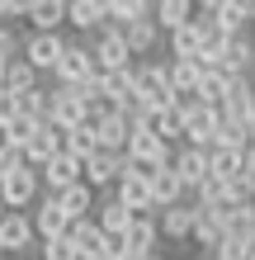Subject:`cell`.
I'll list each match as a JSON object with an SVG mask.
<instances>
[{"instance_id":"cell-42","label":"cell","mask_w":255,"mask_h":260,"mask_svg":"<svg viewBox=\"0 0 255 260\" xmlns=\"http://www.w3.org/2000/svg\"><path fill=\"white\" fill-rule=\"evenodd\" d=\"M147 260H170V255H161V251H156V255H147Z\"/></svg>"},{"instance_id":"cell-27","label":"cell","mask_w":255,"mask_h":260,"mask_svg":"<svg viewBox=\"0 0 255 260\" xmlns=\"http://www.w3.org/2000/svg\"><path fill=\"white\" fill-rule=\"evenodd\" d=\"M194 14H199V5H189V0H156L152 19L161 24V34H175V28L194 24Z\"/></svg>"},{"instance_id":"cell-36","label":"cell","mask_w":255,"mask_h":260,"mask_svg":"<svg viewBox=\"0 0 255 260\" xmlns=\"http://www.w3.org/2000/svg\"><path fill=\"white\" fill-rule=\"evenodd\" d=\"M43 260H81L76 255V246H71V237H57V241H43Z\"/></svg>"},{"instance_id":"cell-35","label":"cell","mask_w":255,"mask_h":260,"mask_svg":"<svg viewBox=\"0 0 255 260\" xmlns=\"http://www.w3.org/2000/svg\"><path fill=\"white\" fill-rule=\"evenodd\" d=\"M24 57V38H19V28H0V62H19Z\"/></svg>"},{"instance_id":"cell-2","label":"cell","mask_w":255,"mask_h":260,"mask_svg":"<svg viewBox=\"0 0 255 260\" xmlns=\"http://www.w3.org/2000/svg\"><path fill=\"white\" fill-rule=\"evenodd\" d=\"M179 118H185V142L199 151H217V128H222V109L203 100H179Z\"/></svg>"},{"instance_id":"cell-38","label":"cell","mask_w":255,"mask_h":260,"mask_svg":"<svg viewBox=\"0 0 255 260\" xmlns=\"http://www.w3.org/2000/svg\"><path fill=\"white\" fill-rule=\"evenodd\" d=\"M213 260H250V246H246V241H222V251Z\"/></svg>"},{"instance_id":"cell-30","label":"cell","mask_w":255,"mask_h":260,"mask_svg":"<svg viewBox=\"0 0 255 260\" xmlns=\"http://www.w3.org/2000/svg\"><path fill=\"white\" fill-rule=\"evenodd\" d=\"M152 133H156L166 147H185V118H179V104H175V109L152 114Z\"/></svg>"},{"instance_id":"cell-16","label":"cell","mask_w":255,"mask_h":260,"mask_svg":"<svg viewBox=\"0 0 255 260\" xmlns=\"http://www.w3.org/2000/svg\"><path fill=\"white\" fill-rule=\"evenodd\" d=\"M90 123V104L76 95V90H57V104H52V128L57 133H76Z\"/></svg>"},{"instance_id":"cell-43","label":"cell","mask_w":255,"mask_h":260,"mask_svg":"<svg viewBox=\"0 0 255 260\" xmlns=\"http://www.w3.org/2000/svg\"><path fill=\"white\" fill-rule=\"evenodd\" d=\"M250 38H255V10H250Z\"/></svg>"},{"instance_id":"cell-8","label":"cell","mask_w":255,"mask_h":260,"mask_svg":"<svg viewBox=\"0 0 255 260\" xmlns=\"http://www.w3.org/2000/svg\"><path fill=\"white\" fill-rule=\"evenodd\" d=\"M66 43H71V38H62V34H28V38H24V62L33 67L38 76H43V71H57Z\"/></svg>"},{"instance_id":"cell-3","label":"cell","mask_w":255,"mask_h":260,"mask_svg":"<svg viewBox=\"0 0 255 260\" xmlns=\"http://www.w3.org/2000/svg\"><path fill=\"white\" fill-rule=\"evenodd\" d=\"M52 76H57V90H76V85H85V81H95V76H99V62H95V52H90V43L71 38Z\"/></svg>"},{"instance_id":"cell-19","label":"cell","mask_w":255,"mask_h":260,"mask_svg":"<svg viewBox=\"0 0 255 260\" xmlns=\"http://www.w3.org/2000/svg\"><path fill=\"white\" fill-rule=\"evenodd\" d=\"M33 227H38V237H43V241H57V237H66V232H71V218L62 213L57 194H43V204L33 208Z\"/></svg>"},{"instance_id":"cell-15","label":"cell","mask_w":255,"mask_h":260,"mask_svg":"<svg viewBox=\"0 0 255 260\" xmlns=\"http://www.w3.org/2000/svg\"><path fill=\"white\" fill-rule=\"evenodd\" d=\"M118 180H123V156H118V151H95V156L85 161V185L95 194L114 189Z\"/></svg>"},{"instance_id":"cell-29","label":"cell","mask_w":255,"mask_h":260,"mask_svg":"<svg viewBox=\"0 0 255 260\" xmlns=\"http://www.w3.org/2000/svg\"><path fill=\"white\" fill-rule=\"evenodd\" d=\"M109 5V28H128V24H142L152 19L156 5H147V0H104Z\"/></svg>"},{"instance_id":"cell-46","label":"cell","mask_w":255,"mask_h":260,"mask_svg":"<svg viewBox=\"0 0 255 260\" xmlns=\"http://www.w3.org/2000/svg\"><path fill=\"white\" fill-rule=\"evenodd\" d=\"M199 260H203V255H199Z\"/></svg>"},{"instance_id":"cell-6","label":"cell","mask_w":255,"mask_h":260,"mask_svg":"<svg viewBox=\"0 0 255 260\" xmlns=\"http://www.w3.org/2000/svg\"><path fill=\"white\" fill-rule=\"evenodd\" d=\"M90 52H95V62H99V76H109V71H132V67H137V57H132V48L123 43L118 28L95 34V38H90Z\"/></svg>"},{"instance_id":"cell-34","label":"cell","mask_w":255,"mask_h":260,"mask_svg":"<svg viewBox=\"0 0 255 260\" xmlns=\"http://www.w3.org/2000/svg\"><path fill=\"white\" fill-rule=\"evenodd\" d=\"M19 118H24V100L10 95V90H0V133H10Z\"/></svg>"},{"instance_id":"cell-45","label":"cell","mask_w":255,"mask_h":260,"mask_svg":"<svg viewBox=\"0 0 255 260\" xmlns=\"http://www.w3.org/2000/svg\"><path fill=\"white\" fill-rule=\"evenodd\" d=\"M0 260H5V251H0Z\"/></svg>"},{"instance_id":"cell-5","label":"cell","mask_w":255,"mask_h":260,"mask_svg":"<svg viewBox=\"0 0 255 260\" xmlns=\"http://www.w3.org/2000/svg\"><path fill=\"white\" fill-rule=\"evenodd\" d=\"M66 237H71V246H76L81 260H109V255H123V237H104L95 218L71 222V232H66Z\"/></svg>"},{"instance_id":"cell-21","label":"cell","mask_w":255,"mask_h":260,"mask_svg":"<svg viewBox=\"0 0 255 260\" xmlns=\"http://www.w3.org/2000/svg\"><path fill=\"white\" fill-rule=\"evenodd\" d=\"M222 71H227V76H255V38H250V34L227 38V52H222Z\"/></svg>"},{"instance_id":"cell-1","label":"cell","mask_w":255,"mask_h":260,"mask_svg":"<svg viewBox=\"0 0 255 260\" xmlns=\"http://www.w3.org/2000/svg\"><path fill=\"white\" fill-rule=\"evenodd\" d=\"M132 85H137V104L147 114H161V109H175L179 95L170 90V62H156V57H147V62L132 67Z\"/></svg>"},{"instance_id":"cell-25","label":"cell","mask_w":255,"mask_h":260,"mask_svg":"<svg viewBox=\"0 0 255 260\" xmlns=\"http://www.w3.org/2000/svg\"><path fill=\"white\" fill-rule=\"evenodd\" d=\"M95 222H99V232H104V237H128V227H132V213H128L123 204H118L114 194H99Z\"/></svg>"},{"instance_id":"cell-41","label":"cell","mask_w":255,"mask_h":260,"mask_svg":"<svg viewBox=\"0 0 255 260\" xmlns=\"http://www.w3.org/2000/svg\"><path fill=\"white\" fill-rule=\"evenodd\" d=\"M0 90H5V62H0Z\"/></svg>"},{"instance_id":"cell-40","label":"cell","mask_w":255,"mask_h":260,"mask_svg":"<svg viewBox=\"0 0 255 260\" xmlns=\"http://www.w3.org/2000/svg\"><path fill=\"white\" fill-rule=\"evenodd\" d=\"M5 213H10V208H5V199H0V222H5Z\"/></svg>"},{"instance_id":"cell-13","label":"cell","mask_w":255,"mask_h":260,"mask_svg":"<svg viewBox=\"0 0 255 260\" xmlns=\"http://www.w3.org/2000/svg\"><path fill=\"white\" fill-rule=\"evenodd\" d=\"M208 10H213V24H217L227 38L250 34V10H255V0H208Z\"/></svg>"},{"instance_id":"cell-9","label":"cell","mask_w":255,"mask_h":260,"mask_svg":"<svg viewBox=\"0 0 255 260\" xmlns=\"http://www.w3.org/2000/svg\"><path fill=\"white\" fill-rule=\"evenodd\" d=\"M38 175H43V185H48V194H62V189H71V185L85 180V161L71 156V151H62V156H52Z\"/></svg>"},{"instance_id":"cell-37","label":"cell","mask_w":255,"mask_h":260,"mask_svg":"<svg viewBox=\"0 0 255 260\" xmlns=\"http://www.w3.org/2000/svg\"><path fill=\"white\" fill-rule=\"evenodd\" d=\"M28 14V0H0V28H14V19Z\"/></svg>"},{"instance_id":"cell-20","label":"cell","mask_w":255,"mask_h":260,"mask_svg":"<svg viewBox=\"0 0 255 260\" xmlns=\"http://www.w3.org/2000/svg\"><path fill=\"white\" fill-rule=\"evenodd\" d=\"M152 204H156V213H166V208H179V204H189V189L179 185L175 166H166V171H156V175H152Z\"/></svg>"},{"instance_id":"cell-11","label":"cell","mask_w":255,"mask_h":260,"mask_svg":"<svg viewBox=\"0 0 255 260\" xmlns=\"http://www.w3.org/2000/svg\"><path fill=\"white\" fill-rule=\"evenodd\" d=\"M33 241H38L33 218H28V213H5V222H0V251L5 255H24Z\"/></svg>"},{"instance_id":"cell-17","label":"cell","mask_w":255,"mask_h":260,"mask_svg":"<svg viewBox=\"0 0 255 260\" xmlns=\"http://www.w3.org/2000/svg\"><path fill=\"white\" fill-rule=\"evenodd\" d=\"M66 151V133H57L52 123H43L33 137H28V147H24V161L33 166V171H43V166H48L52 156H62Z\"/></svg>"},{"instance_id":"cell-7","label":"cell","mask_w":255,"mask_h":260,"mask_svg":"<svg viewBox=\"0 0 255 260\" xmlns=\"http://www.w3.org/2000/svg\"><path fill=\"white\" fill-rule=\"evenodd\" d=\"M38 185H43V175L33 171V166H19V171L0 175V199H5L10 213H24V208L38 199Z\"/></svg>"},{"instance_id":"cell-4","label":"cell","mask_w":255,"mask_h":260,"mask_svg":"<svg viewBox=\"0 0 255 260\" xmlns=\"http://www.w3.org/2000/svg\"><path fill=\"white\" fill-rule=\"evenodd\" d=\"M114 199L132 213V218H161L156 204H152V180H147L137 166H128V156H123V180L114 185Z\"/></svg>"},{"instance_id":"cell-24","label":"cell","mask_w":255,"mask_h":260,"mask_svg":"<svg viewBox=\"0 0 255 260\" xmlns=\"http://www.w3.org/2000/svg\"><path fill=\"white\" fill-rule=\"evenodd\" d=\"M118 34H123V43L132 48V57H137V62H147V57H152V52L161 48V24H156V19L128 24V28H118Z\"/></svg>"},{"instance_id":"cell-33","label":"cell","mask_w":255,"mask_h":260,"mask_svg":"<svg viewBox=\"0 0 255 260\" xmlns=\"http://www.w3.org/2000/svg\"><path fill=\"white\" fill-rule=\"evenodd\" d=\"M66 151L71 156H81V161H90L99 151V133H95V123H85V128H76V133H66Z\"/></svg>"},{"instance_id":"cell-23","label":"cell","mask_w":255,"mask_h":260,"mask_svg":"<svg viewBox=\"0 0 255 260\" xmlns=\"http://www.w3.org/2000/svg\"><path fill=\"white\" fill-rule=\"evenodd\" d=\"M57 204H62V213H66L71 222H85V218H95L99 194H95V189H90L85 180H81V185H71V189H62V194H57Z\"/></svg>"},{"instance_id":"cell-31","label":"cell","mask_w":255,"mask_h":260,"mask_svg":"<svg viewBox=\"0 0 255 260\" xmlns=\"http://www.w3.org/2000/svg\"><path fill=\"white\" fill-rule=\"evenodd\" d=\"M208 161H213V175L217 180H241L246 175V151H232V147H217V151H208Z\"/></svg>"},{"instance_id":"cell-44","label":"cell","mask_w":255,"mask_h":260,"mask_svg":"<svg viewBox=\"0 0 255 260\" xmlns=\"http://www.w3.org/2000/svg\"><path fill=\"white\" fill-rule=\"evenodd\" d=\"M109 260H128V255H109Z\"/></svg>"},{"instance_id":"cell-32","label":"cell","mask_w":255,"mask_h":260,"mask_svg":"<svg viewBox=\"0 0 255 260\" xmlns=\"http://www.w3.org/2000/svg\"><path fill=\"white\" fill-rule=\"evenodd\" d=\"M5 90H10V95H28V90H38V71L28 67L24 57H19V62H10L5 67Z\"/></svg>"},{"instance_id":"cell-14","label":"cell","mask_w":255,"mask_h":260,"mask_svg":"<svg viewBox=\"0 0 255 260\" xmlns=\"http://www.w3.org/2000/svg\"><path fill=\"white\" fill-rule=\"evenodd\" d=\"M175 175H179V185L194 194L208 175H213V161H208V151L189 147V142H185V147H175Z\"/></svg>"},{"instance_id":"cell-18","label":"cell","mask_w":255,"mask_h":260,"mask_svg":"<svg viewBox=\"0 0 255 260\" xmlns=\"http://www.w3.org/2000/svg\"><path fill=\"white\" fill-rule=\"evenodd\" d=\"M222 118L227 123H246V128H255V85L246 81H232V90H227V100H222Z\"/></svg>"},{"instance_id":"cell-39","label":"cell","mask_w":255,"mask_h":260,"mask_svg":"<svg viewBox=\"0 0 255 260\" xmlns=\"http://www.w3.org/2000/svg\"><path fill=\"white\" fill-rule=\"evenodd\" d=\"M246 175H250V180H255V142H250V147H246Z\"/></svg>"},{"instance_id":"cell-26","label":"cell","mask_w":255,"mask_h":260,"mask_svg":"<svg viewBox=\"0 0 255 260\" xmlns=\"http://www.w3.org/2000/svg\"><path fill=\"white\" fill-rule=\"evenodd\" d=\"M194 218H199V213H194V204H179V208H166L161 213V237L166 241H194Z\"/></svg>"},{"instance_id":"cell-12","label":"cell","mask_w":255,"mask_h":260,"mask_svg":"<svg viewBox=\"0 0 255 260\" xmlns=\"http://www.w3.org/2000/svg\"><path fill=\"white\" fill-rule=\"evenodd\" d=\"M161 251V222L156 218H132L128 237H123V255L128 260H147Z\"/></svg>"},{"instance_id":"cell-22","label":"cell","mask_w":255,"mask_h":260,"mask_svg":"<svg viewBox=\"0 0 255 260\" xmlns=\"http://www.w3.org/2000/svg\"><path fill=\"white\" fill-rule=\"evenodd\" d=\"M28 24H33V34H62L66 24V0H28Z\"/></svg>"},{"instance_id":"cell-28","label":"cell","mask_w":255,"mask_h":260,"mask_svg":"<svg viewBox=\"0 0 255 260\" xmlns=\"http://www.w3.org/2000/svg\"><path fill=\"white\" fill-rule=\"evenodd\" d=\"M203 76H208L203 62H170V90H175L179 100H194L199 85H203Z\"/></svg>"},{"instance_id":"cell-10","label":"cell","mask_w":255,"mask_h":260,"mask_svg":"<svg viewBox=\"0 0 255 260\" xmlns=\"http://www.w3.org/2000/svg\"><path fill=\"white\" fill-rule=\"evenodd\" d=\"M66 24L76 28V34H104L109 28V5L104 0H66Z\"/></svg>"}]
</instances>
